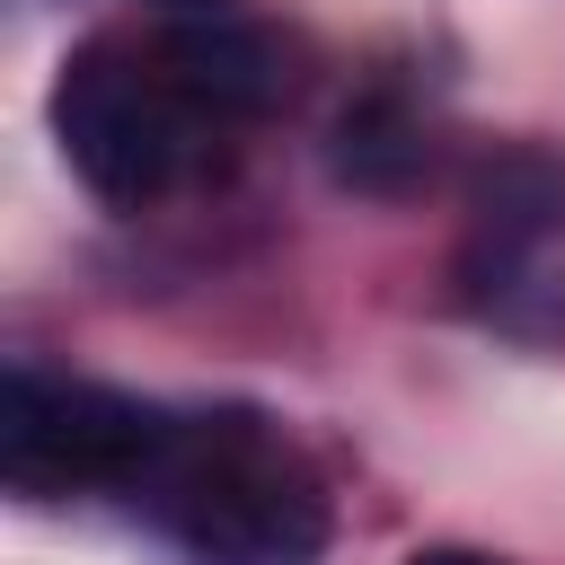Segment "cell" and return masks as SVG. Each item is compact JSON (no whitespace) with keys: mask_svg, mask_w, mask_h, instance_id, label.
Returning <instances> with one entry per match:
<instances>
[{"mask_svg":"<svg viewBox=\"0 0 565 565\" xmlns=\"http://www.w3.org/2000/svg\"><path fill=\"white\" fill-rule=\"evenodd\" d=\"M124 503L194 565H318L335 530L327 477L256 406H168Z\"/></svg>","mask_w":565,"mask_h":565,"instance_id":"6da1fadb","label":"cell"},{"mask_svg":"<svg viewBox=\"0 0 565 565\" xmlns=\"http://www.w3.org/2000/svg\"><path fill=\"white\" fill-rule=\"evenodd\" d=\"M44 115H53V141H62L71 177L115 212H141V203L177 194L230 141V124L168 71L159 35H141V44L88 35L53 71V106Z\"/></svg>","mask_w":565,"mask_h":565,"instance_id":"7a4b0ae2","label":"cell"},{"mask_svg":"<svg viewBox=\"0 0 565 565\" xmlns=\"http://www.w3.org/2000/svg\"><path fill=\"white\" fill-rule=\"evenodd\" d=\"M168 406L132 397V388H97V380H53V371H9L0 388V477L26 503L53 494H124L159 441Z\"/></svg>","mask_w":565,"mask_h":565,"instance_id":"3957f363","label":"cell"},{"mask_svg":"<svg viewBox=\"0 0 565 565\" xmlns=\"http://www.w3.org/2000/svg\"><path fill=\"white\" fill-rule=\"evenodd\" d=\"M159 53H168V71L238 132V124H256V115H274L282 97H291V53L265 35V26H247L238 9L230 18H177V26H159Z\"/></svg>","mask_w":565,"mask_h":565,"instance_id":"277c9868","label":"cell"},{"mask_svg":"<svg viewBox=\"0 0 565 565\" xmlns=\"http://www.w3.org/2000/svg\"><path fill=\"white\" fill-rule=\"evenodd\" d=\"M565 230V159L556 150H503L477 168L468 194V282H512L530 247Z\"/></svg>","mask_w":565,"mask_h":565,"instance_id":"5b68a950","label":"cell"},{"mask_svg":"<svg viewBox=\"0 0 565 565\" xmlns=\"http://www.w3.org/2000/svg\"><path fill=\"white\" fill-rule=\"evenodd\" d=\"M327 168H335V185H353V194H380V203L415 194V185L433 177V124H424V106H415L397 79L362 88V97L335 115Z\"/></svg>","mask_w":565,"mask_h":565,"instance_id":"8992f818","label":"cell"},{"mask_svg":"<svg viewBox=\"0 0 565 565\" xmlns=\"http://www.w3.org/2000/svg\"><path fill=\"white\" fill-rule=\"evenodd\" d=\"M406 565H503V556H486V547H424V556H406Z\"/></svg>","mask_w":565,"mask_h":565,"instance_id":"52a82bcc","label":"cell"},{"mask_svg":"<svg viewBox=\"0 0 565 565\" xmlns=\"http://www.w3.org/2000/svg\"><path fill=\"white\" fill-rule=\"evenodd\" d=\"M168 9H185V18H230L238 0H168Z\"/></svg>","mask_w":565,"mask_h":565,"instance_id":"ba28073f","label":"cell"}]
</instances>
